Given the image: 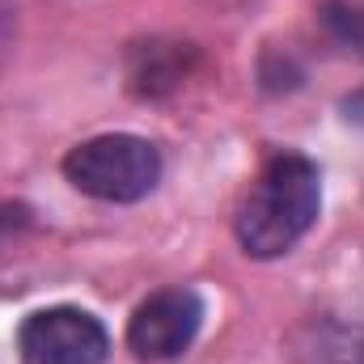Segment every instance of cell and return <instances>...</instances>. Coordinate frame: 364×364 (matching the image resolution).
I'll list each match as a JSON object with an SVG mask.
<instances>
[{"instance_id": "277c9868", "label": "cell", "mask_w": 364, "mask_h": 364, "mask_svg": "<svg viewBox=\"0 0 364 364\" xmlns=\"http://www.w3.org/2000/svg\"><path fill=\"white\" fill-rule=\"evenodd\" d=\"M203 322V301L191 288L153 292L127 322V348L140 360H174L182 356Z\"/></svg>"}, {"instance_id": "7a4b0ae2", "label": "cell", "mask_w": 364, "mask_h": 364, "mask_svg": "<svg viewBox=\"0 0 364 364\" xmlns=\"http://www.w3.org/2000/svg\"><path fill=\"white\" fill-rule=\"evenodd\" d=\"M64 178L81 195L106 203H136L161 178V153L144 136H93L64 157Z\"/></svg>"}, {"instance_id": "3957f363", "label": "cell", "mask_w": 364, "mask_h": 364, "mask_svg": "<svg viewBox=\"0 0 364 364\" xmlns=\"http://www.w3.org/2000/svg\"><path fill=\"white\" fill-rule=\"evenodd\" d=\"M17 348L26 364H102L110 352V335L93 314L55 305L21 322Z\"/></svg>"}, {"instance_id": "6da1fadb", "label": "cell", "mask_w": 364, "mask_h": 364, "mask_svg": "<svg viewBox=\"0 0 364 364\" xmlns=\"http://www.w3.org/2000/svg\"><path fill=\"white\" fill-rule=\"evenodd\" d=\"M318 208H322L318 166L301 153H279L250 182L233 233L250 259H279L314 229Z\"/></svg>"}]
</instances>
